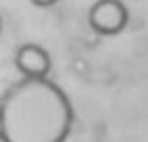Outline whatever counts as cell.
<instances>
[{
    "instance_id": "6da1fadb",
    "label": "cell",
    "mask_w": 148,
    "mask_h": 142,
    "mask_svg": "<svg viewBox=\"0 0 148 142\" xmlns=\"http://www.w3.org/2000/svg\"><path fill=\"white\" fill-rule=\"evenodd\" d=\"M0 125L2 142H65L73 128V107L48 77H23L0 98Z\"/></svg>"
},
{
    "instance_id": "7a4b0ae2",
    "label": "cell",
    "mask_w": 148,
    "mask_h": 142,
    "mask_svg": "<svg viewBox=\"0 0 148 142\" xmlns=\"http://www.w3.org/2000/svg\"><path fill=\"white\" fill-rule=\"evenodd\" d=\"M88 21L96 34L115 36L125 29L127 21H130V13L121 0H98L90 8Z\"/></svg>"
},
{
    "instance_id": "3957f363",
    "label": "cell",
    "mask_w": 148,
    "mask_h": 142,
    "mask_svg": "<svg viewBox=\"0 0 148 142\" xmlns=\"http://www.w3.org/2000/svg\"><path fill=\"white\" fill-rule=\"evenodd\" d=\"M15 67L27 79H44L52 67L48 50L40 44H23L15 52Z\"/></svg>"
},
{
    "instance_id": "277c9868",
    "label": "cell",
    "mask_w": 148,
    "mask_h": 142,
    "mask_svg": "<svg viewBox=\"0 0 148 142\" xmlns=\"http://www.w3.org/2000/svg\"><path fill=\"white\" fill-rule=\"evenodd\" d=\"M32 2H34L36 6H40V8H46V6H52V4H56L58 0H32Z\"/></svg>"
},
{
    "instance_id": "5b68a950",
    "label": "cell",
    "mask_w": 148,
    "mask_h": 142,
    "mask_svg": "<svg viewBox=\"0 0 148 142\" xmlns=\"http://www.w3.org/2000/svg\"><path fill=\"white\" fill-rule=\"evenodd\" d=\"M0 34H2V19H0Z\"/></svg>"
},
{
    "instance_id": "8992f818",
    "label": "cell",
    "mask_w": 148,
    "mask_h": 142,
    "mask_svg": "<svg viewBox=\"0 0 148 142\" xmlns=\"http://www.w3.org/2000/svg\"><path fill=\"white\" fill-rule=\"evenodd\" d=\"M0 140H2V125H0Z\"/></svg>"
},
{
    "instance_id": "52a82bcc",
    "label": "cell",
    "mask_w": 148,
    "mask_h": 142,
    "mask_svg": "<svg viewBox=\"0 0 148 142\" xmlns=\"http://www.w3.org/2000/svg\"><path fill=\"white\" fill-rule=\"evenodd\" d=\"M0 142H2V140H0Z\"/></svg>"
}]
</instances>
